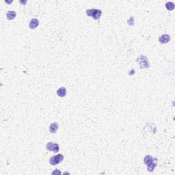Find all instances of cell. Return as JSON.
Segmentation results:
<instances>
[{
  "label": "cell",
  "instance_id": "cell-1",
  "mask_svg": "<svg viewBox=\"0 0 175 175\" xmlns=\"http://www.w3.org/2000/svg\"><path fill=\"white\" fill-rule=\"evenodd\" d=\"M157 159L155 157H153L152 156L146 155L144 158V162L146 165L147 170L149 172H153L157 166Z\"/></svg>",
  "mask_w": 175,
  "mask_h": 175
},
{
  "label": "cell",
  "instance_id": "cell-2",
  "mask_svg": "<svg viewBox=\"0 0 175 175\" xmlns=\"http://www.w3.org/2000/svg\"><path fill=\"white\" fill-rule=\"evenodd\" d=\"M86 14L90 17L94 19V20H99L101 16L102 11L99 9H88L86 11Z\"/></svg>",
  "mask_w": 175,
  "mask_h": 175
},
{
  "label": "cell",
  "instance_id": "cell-3",
  "mask_svg": "<svg viewBox=\"0 0 175 175\" xmlns=\"http://www.w3.org/2000/svg\"><path fill=\"white\" fill-rule=\"evenodd\" d=\"M64 159V157L62 154H58L52 156L49 159V163L51 166H57L62 162Z\"/></svg>",
  "mask_w": 175,
  "mask_h": 175
},
{
  "label": "cell",
  "instance_id": "cell-4",
  "mask_svg": "<svg viewBox=\"0 0 175 175\" xmlns=\"http://www.w3.org/2000/svg\"><path fill=\"white\" fill-rule=\"evenodd\" d=\"M46 149L49 151H53V153H58L60 150V146L58 144L53 143V142H49L47 144Z\"/></svg>",
  "mask_w": 175,
  "mask_h": 175
},
{
  "label": "cell",
  "instance_id": "cell-5",
  "mask_svg": "<svg viewBox=\"0 0 175 175\" xmlns=\"http://www.w3.org/2000/svg\"><path fill=\"white\" fill-rule=\"evenodd\" d=\"M159 41L162 44H166L170 41V36L168 34H163L159 37Z\"/></svg>",
  "mask_w": 175,
  "mask_h": 175
},
{
  "label": "cell",
  "instance_id": "cell-6",
  "mask_svg": "<svg viewBox=\"0 0 175 175\" xmlns=\"http://www.w3.org/2000/svg\"><path fill=\"white\" fill-rule=\"evenodd\" d=\"M59 125L58 122H53L51 123L49 126V132L51 133H55L58 129Z\"/></svg>",
  "mask_w": 175,
  "mask_h": 175
},
{
  "label": "cell",
  "instance_id": "cell-7",
  "mask_svg": "<svg viewBox=\"0 0 175 175\" xmlns=\"http://www.w3.org/2000/svg\"><path fill=\"white\" fill-rule=\"evenodd\" d=\"M39 25V21L37 19H32L30 22V24H29V27L32 30H34L36 29L38 26Z\"/></svg>",
  "mask_w": 175,
  "mask_h": 175
},
{
  "label": "cell",
  "instance_id": "cell-8",
  "mask_svg": "<svg viewBox=\"0 0 175 175\" xmlns=\"http://www.w3.org/2000/svg\"><path fill=\"white\" fill-rule=\"evenodd\" d=\"M138 64H140L141 66V67L143 68H147L149 67V62H148V60H147V58H146L144 60V61H142V57H139V58L138 59Z\"/></svg>",
  "mask_w": 175,
  "mask_h": 175
},
{
  "label": "cell",
  "instance_id": "cell-9",
  "mask_svg": "<svg viewBox=\"0 0 175 175\" xmlns=\"http://www.w3.org/2000/svg\"><path fill=\"white\" fill-rule=\"evenodd\" d=\"M57 94L60 97H64L66 95V89L64 87H61L57 90Z\"/></svg>",
  "mask_w": 175,
  "mask_h": 175
},
{
  "label": "cell",
  "instance_id": "cell-10",
  "mask_svg": "<svg viewBox=\"0 0 175 175\" xmlns=\"http://www.w3.org/2000/svg\"><path fill=\"white\" fill-rule=\"evenodd\" d=\"M16 16V13L13 10H10L8 11L6 14V16H7L8 19V20H13L14 19H15Z\"/></svg>",
  "mask_w": 175,
  "mask_h": 175
},
{
  "label": "cell",
  "instance_id": "cell-11",
  "mask_svg": "<svg viewBox=\"0 0 175 175\" xmlns=\"http://www.w3.org/2000/svg\"><path fill=\"white\" fill-rule=\"evenodd\" d=\"M166 7L168 10H172L174 8V4L173 2H167L166 4Z\"/></svg>",
  "mask_w": 175,
  "mask_h": 175
},
{
  "label": "cell",
  "instance_id": "cell-12",
  "mask_svg": "<svg viewBox=\"0 0 175 175\" xmlns=\"http://www.w3.org/2000/svg\"><path fill=\"white\" fill-rule=\"evenodd\" d=\"M61 174V172H60L59 170H55V171H53V172H52V174Z\"/></svg>",
  "mask_w": 175,
  "mask_h": 175
}]
</instances>
